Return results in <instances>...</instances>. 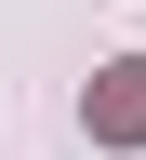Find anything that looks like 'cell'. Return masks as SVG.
I'll return each instance as SVG.
<instances>
[{
  "label": "cell",
  "mask_w": 146,
  "mask_h": 160,
  "mask_svg": "<svg viewBox=\"0 0 146 160\" xmlns=\"http://www.w3.org/2000/svg\"><path fill=\"white\" fill-rule=\"evenodd\" d=\"M80 120H93L106 147H146V67H106L93 93H80Z\"/></svg>",
  "instance_id": "cell-1"
}]
</instances>
